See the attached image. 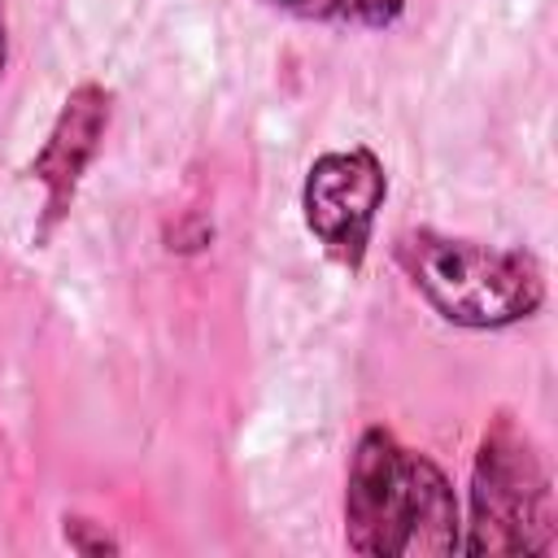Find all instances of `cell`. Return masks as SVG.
Here are the masks:
<instances>
[{
    "label": "cell",
    "instance_id": "7",
    "mask_svg": "<svg viewBox=\"0 0 558 558\" xmlns=\"http://www.w3.org/2000/svg\"><path fill=\"white\" fill-rule=\"evenodd\" d=\"M61 523H65L61 532H65L70 549H78V554H118V549H122L109 532H100V527H96L92 519H83V514H65Z\"/></svg>",
    "mask_w": 558,
    "mask_h": 558
},
{
    "label": "cell",
    "instance_id": "6",
    "mask_svg": "<svg viewBox=\"0 0 558 558\" xmlns=\"http://www.w3.org/2000/svg\"><path fill=\"white\" fill-rule=\"evenodd\" d=\"M270 9L310 17V22H340V26H392L405 13V0H266Z\"/></svg>",
    "mask_w": 558,
    "mask_h": 558
},
{
    "label": "cell",
    "instance_id": "3",
    "mask_svg": "<svg viewBox=\"0 0 558 558\" xmlns=\"http://www.w3.org/2000/svg\"><path fill=\"white\" fill-rule=\"evenodd\" d=\"M554 545L549 475L514 418L497 414L471 466V519L458 549L466 554H545Z\"/></svg>",
    "mask_w": 558,
    "mask_h": 558
},
{
    "label": "cell",
    "instance_id": "8",
    "mask_svg": "<svg viewBox=\"0 0 558 558\" xmlns=\"http://www.w3.org/2000/svg\"><path fill=\"white\" fill-rule=\"evenodd\" d=\"M4 61H9V26H4V4H0V74H4Z\"/></svg>",
    "mask_w": 558,
    "mask_h": 558
},
{
    "label": "cell",
    "instance_id": "5",
    "mask_svg": "<svg viewBox=\"0 0 558 558\" xmlns=\"http://www.w3.org/2000/svg\"><path fill=\"white\" fill-rule=\"evenodd\" d=\"M109 113H113V96L100 83H78L65 96V105H61V113H57L44 148L31 161V174L44 187L39 240L70 214V201L78 192V179H83L87 161L96 157V148H100L105 131H109Z\"/></svg>",
    "mask_w": 558,
    "mask_h": 558
},
{
    "label": "cell",
    "instance_id": "4",
    "mask_svg": "<svg viewBox=\"0 0 558 558\" xmlns=\"http://www.w3.org/2000/svg\"><path fill=\"white\" fill-rule=\"evenodd\" d=\"M388 196V170L375 148H331L310 161L301 183V214L331 262L357 270L366 262L379 205Z\"/></svg>",
    "mask_w": 558,
    "mask_h": 558
},
{
    "label": "cell",
    "instance_id": "2",
    "mask_svg": "<svg viewBox=\"0 0 558 558\" xmlns=\"http://www.w3.org/2000/svg\"><path fill=\"white\" fill-rule=\"evenodd\" d=\"M392 257L418 288V296L453 327H514L532 318L545 301L541 262L523 248H497L432 227H414L397 235Z\"/></svg>",
    "mask_w": 558,
    "mask_h": 558
},
{
    "label": "cell",
    "instance_id": "1",
    "mask_svg": "<svg viewBox=\"0 0 558 558\" xmlns=\"http://www.w3.org/2000/svg\"><path fill=\"white\" fill-rule=\"evenodd\" d=\"M462 536L449 475L388 427H366L344 480V541L366 558H440Z\"/></svg>",
    "mask_w": 558,
    "mask_h": 558
}]
</instances>
